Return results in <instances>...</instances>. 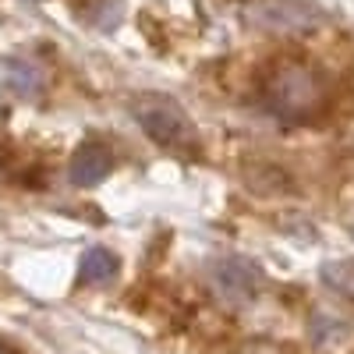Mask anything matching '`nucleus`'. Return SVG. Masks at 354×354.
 <instances>
[{
	"label": "nucleus",
	"mask_w": 354,
	"mask_h": 354,
	"mask_svg": "<svg viewBox=\"0 0 354 354\" xmlns=\"http://www.w3.org/2000/svg\"><path fill=\"white\" fill-rule=\"evenodd\" d=\"M68 174H71V185L96 188L113 174V153L103 142H82L71 156V163H68Z\"/></svg>",
	"instance_id": "obj_2"
},
{
	"label": "nucleus",
	"mask_w": 354,
	"mask_h": 354,
	"mask_svg": "<svg viewBox=\"0 0 354 354\" xmlns=\"http://www.w3.org/2000/svg\"><path fill=\"white\" fill-rule=\"evenodd\" d=\"M78 277L82 283H110L117 277V255L110 248H88L82 255V266H78Z\"/></svg>",
	"instance_id": "obj_3"
},
{
	"label": "nucleus",
	"mask_w": 354,
	"mask_h": 354,
	"mask_svg": "<svg viewBox=\"0 0 354 354\" xmlns=\"http://www.w3.org/2000/svg\"><path fill=\"white\" fill-rule=\"evenodd\" d=\"M135 121L156 145H163V149L195 153V145H198V135H195V128L188 121V113L174 100H163V96L138 100L135 103Z\"/></svg>",
	"instance_id": "obj_1"
}]
</instances>
